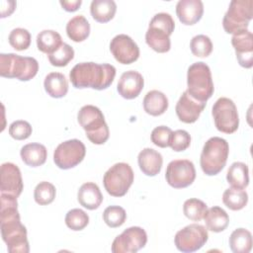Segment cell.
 I'll use <instances>...</instances> for the list:
<instances>
[{
	"mask_svg": "<svg viewBox=\"0 0 253 253\" xmlns=\"http://www.w3.org/2000/svg\"><path fill=\"white\" fill-rule=\"evenodd\" d=\"M1 236L10 253H28L30 246L27 229L21 223L17 198L8 194L0 195Z\"/></svg>",
	"mask_w": 253,
	"mask_h": 253,
	"instance_id": "obj_1",
	"label": "cell"
},
{
	"mask_svg": "<svg viewBox=\"0 0 253 253\" xmlns=\"http://www.w3.org/2000/svg\"><path fill=\"white\" fill-rule=\"evenodd\" d=\"M116 68L112 64L95 62L77 63L70 71L69 78L75 88L107 89L114 81Z\"/></svg>",
	"mask_w": 253,
	"mask_h": 253,
	"instance_id": "obj_2",
	"label": "cell"
},
{
	"mask_svg": "<svg viewBox=\"0 0 253 253\" xmlns=\"http://www.w3.org/2000/svg\"><path fill=\"white\" fill-rule=\"evenodd\" d=\"M229 152V146L224 138L213 136L205 143L200 164L206 175L213 176L218 174L225 166Z\"/></svg>",
	"mask_w": 253,
	"mask_h": 253,
	"instance_id": "obj_3",
	"label": "cell"
},
{
	"mask_svg": "<svg viewBox=\"0 0 253 253\" xmlns=\"http://www.w3.org/2000/svg\"><path fill=\"white\" fill-rule=\"evenodd\" d=\"M77 120L92 143L103 144L108 140L109 127L99 108L93 105L83 106L78 112Z\"/></svg>",
	"mask_w": 253,
	"mask_h": 253,
	"instance_id": "obj_4",
	"label": "cell"
},
{
	"mask_svg": "<svg viewBox=\"0 0 253 253\" xmlns=\"http://www.w3.org/2000/svg\"><path fill=\"white\" fill-rule=\"evenodd\" d=\"M39 70V62L30 56H21L15 53L0 54V75L6 78H16L29 81Z\"/></svg>",
	"mask_w": 253,
	"mask_h": 253,
	"instance_id": "obj_5",
	"label": "cell"
},
{
	"mask_svg": "<svg viewBox=\"0 0 253 253\" xmlns=\"http://www.w3.org/2000/svg\"><path fill=\"white\" fill-rule=\"evenodd\" d=\"M187 84V92L190 94V96L200 102L207 103L214 91L209 65L202 61L193 63L188 68Z\"/></svg>",
	"mask_w": 253,
	"mask_h": 253,
	"instance_id": "obj_6",
	"label": "cell"
},
{
	"mask_svg": "<svg viewBox=\"0 0 253 253\" xmlns=\"http://www.w3.org/2000/svg\"><path fill=\"white\" fill-rule=\"evenodd\" d=\"M252 17V0H232L222 20L223 29L227 34H236L247 30Z\"/></svg>",
	"mask_w": 253,
	"mask_h": 253,
	"instance_id": "obj_7",
	"label": "cell"
},
{
	"mask_svg": "<svg viewBox=\"0 0 253 253\" xmlns=\"http://www.w3.org/2000/svg\"><path fill=\"white\" fill-rule=\"evenodd\" d=\"M134 178L131 167L125 162L116 163L104 175L103 183L106 191L113 197L125 196L132 185Z\"/></svg>",
	"mask_w": 253,
	"mask_h": 253,
	"instance_id": "obj_8",
	"label": "cell"
},
{
	"mask_svg": "<svg viewBox=\"0 0 253 253\" xmlns=\"http://www.w3.org/2000/svg\"><path fill=\"white\" fill-rule=\"evenodd\" d=\"M211 114L215 127L224 133H232L237 130L239 117L237 108L233 101L226 97H221L212 106Z\"/></svg>",
	"mask_w": 253,
	"mask_h": 253,
	"instance_id": "obj_9",
	"label": "cell"
},
{
	"mask_svg": "<svg viewBox=\"0 0 253 253\" xmlns=\"http://www.w3.org/2000/svg\"><path fill=\"white\" fill-rule=\"evenodd\" d=\"M86 148L79 139H69L61 142L54 150L53 161L60 169H70L78 165L85 157Z\"/></svg>",
	"mask_w": 253,
	"mask_h": 253,
	"instance_id": "obj_10",
	"label": "cell"
},
{
	"mask_svg": "<svg viewBox=\"0 0 253 253\" xmlns=\"http://www.w3.org/2000/svg\"><path fill=\"white\" fill-rule=\"evenodd\" d=\"M208 238L209 233L205 226L192 223L176 233L174 242L179 251L190 253L201 249L208 241Z\"/></svg>",
	"mask_w": 253,
	"mask_h": 253,
	"instance_id": "obj_11",
	"label": "cell"
},
{
	"mask_svg": "<svg viewBox=\"0 0 253 253\" xmlns=\"http://www.w3.org/2000/svg\"><path fill=\"white\" fill-rule=\"evenodd\" d=\"M167 183L176 189L190 186L196 179L194 163L188 159H177L171 161L165 173Z\"/></svg>",
	"mask_w": 253,
	"mask_h": 253,
	"instance_id": "obj_12",
	"label": "cell"
},
{
	"mask_svg": "<svg viewBox=\"0 0 253 253\" xmlns=\"http://www.w3.org/2000/svg\"><path fill=\"white\" fill-rule=\"evenodd\" d=\"M147 242L145 230L139 226H131L118 235L112 244L113 253H135Z\"/></svg>",
	"mask_w": 253,
	"mask_h": 253,
	"instance_id": "obj_13",
	"label": "cell"
},
{
	"mask_svg": "<svg viewBox=\"0 0 253 253\" xmlns=\"http://www.w3.org/2000/svg\"><path fill=\"white\" fill-rule=\"evenodd\" d=\"M110 50L116 60L122 64H130L139 57V48L133 40L121 34L113 38L110 42Z\"/></svg>",
	"mask_w": 253,
	"mask_h": 253,
	"instance_id": "obj_14",
	"label": "cell"
},
{
	"mask_svg": "<svg viewBox=\"0 0 253 253\" xmlns=\"http://www.w3.org/2000/svg\"><path fill=\"white\" fill-rule=\"evenodd\" d=\"M0 191L2 194H8L18 198L24 188L21 171L17 165L6 162L0 169Z\"/></svg>",
	"mask_w": 253,
	"mask_h": 253,
	"instance_id": "obj_15",
	"label": "cell"
},
{
	"mask_svg": "<svg viewBox=\"0 0 253 253\" xmlns=\"http://www.w3.org/2000/svg\"><path fill=\"white\" fill-rule=\"evenodd\" d=\"M231 43L235 49L238 63L244 68H251L253 65V35L250 31L244 30L233 34Z\"/></svg>",
	"mask_w": 253,
	"mask_h": 253,
	"instance_id": "obj_16",
	"label": "cell"
},
{
	"mask_svg": "<svg viewBox=\"0 0 253 253\" xmlns=\"http://www.w3.org/2000/svg\"><path fill=\"white\" fill-rule=\"evenodd\" d=\"M205 107L206 103L194 99L187 91H185L177 102L175 110L177 117L181 122L185 124H193L199 119Z\"/></svg>",
	"mask_w": 253,
	"mask_h": 253,
	"instance_id": "obj_17",
	"label": "cell"
},
{
	"mask_svg": "<svg viewBox=\"0 0 253 253\" xmlns=\"http://www.w3.org/2000/svg\"><path fill=\"white\" fill-rule=\"evenodd\" d=\"M144 80L142 75L134 70H128L122 74L118 83L119 94L127 100L136 98L143 89Z\"/></svg>",
	"mask_w": 253,
	"mask_h": 253,
	"instance_id": "obj_18",
	"label": "cell"
},
{
	"mask_svg": "<svg viewBox=\"0 0 253 253\" xmlns=\"http://www.w3.org/2000/svg\"><path fill=\"white\" fill-rule=\"evenodd\" d=\"M204 13V5L201 0H180L176 5V14L184 25L198 23Z\"/></svg>",
	"mask_w": 253,
	"mask_h": 253,
	"instance_id": "obj_19",
	"label": "cell"
},
{
	"mask_svg": "<svg viewBox=\"0 0 253 253\" xmlns=\"http://www.w3.org/2000/svg\"><path fill=\"white\" fill-rule=\"evenodd\" d=\"M137 162L142 173L147 176H155L161 171L163 158L158 151L147 147L139 152Z\"/></svg>",
	"mask_w": 253,
	"mask_h": 253,
	"instance_id": "obj_20",
	"label": "cell"
},
{
	"mask_svg": "<svg viewBox=\"0 0 253 253\" xmlns=\"http://www.w3.org/2000/svg\"><path fill=\"white\" fill-rule=\"evenodd\" d=\"M77 199L79 204L87 210H96L103 202V195L97 186L93 182L84 183L78 190Z\"/></svg>",
	"mask_w": 253,
	"mask_h": 253,
	"instance_id": "obj_21",
	"label": "cell"
},
{
	"mask_svg": "<svg viewBox=\"0 0 253 253\" xmlns=\"http://www.w3.org/2000/svg\"><path fill=\"white\" fill-rule=\"evenodd\" d=\"M170 35L163 29L149 26L145 34V42L153 50L160 53L167 52L171 47Z\"/></svg>",
	"mask_w": 253,
	"mask_h": 253,
	"instance_id": "obj_22",
	"label": "cell"
},
{
	"mask_svg": "<svg viewBox=\"0 0 253 253\" xmlns=\"http://www.w3.org/2000/svg\"><path fill=\"white\" fill-rule=\"evenodd\" d=\"M20 155L25 164L31 167H38L45 162L47 150L44 145L33 142L24 145L21 148Z\"/></svg>",
	"mask_w": 253,
	"mask_h": 253,
	"instance_id": "obj_23",
	"label": "cell"
},
{
	"mask_svg": "<svg viewBox=\"0 0 253 253\" xmlns=\"http://www.w3.org/2000/svg\"><path fill=\"white\" fill-rule=\"evenodd\" d=\"M143 109L150 116H160L168 109V99L164 93L151 90L144 96Z\"/></svg>",
	"mask_w": 253,
	"mask_h": 253,
	"instance_id": "obj_24",
	"label": "cell"
},
{
	"mask_svg": "<svg viewBox=\"0 0 253 253\" xmlns=\"http://www.w3.org/2000/svg\"><path fill=\"white\" fill-rule=\"evenodd\" d=\"M43 86L46 93L52 98H62L68 91L67 79L59 72L48 73L44 78Z\"/></svg>",
	"mask_w": 253,
	"mask_h": 253,
	"instance_id": "obj_25",
	"label": "cell"
},
{
	"mask_svg": "<svg viewBox=\"0 0 253 253\" xmlns=\"http://www.w3.org/2000/svg\"><path fill=\"white\" fill-rule=\"evenodd\" d=\"M66 34L75 42H83L89 37L90 24L83 15H77L68 21Z\"/></svg>",
	"mask_w": 253,
	"mask_h": 253,
	"instance_id": "obj_26",
	"label": "cell"
},
{
	"mask_svg": "<svg viewBox=\"0 0 253 253\" xmlns=\"http://www.w3.org/2000/svg\"><path fill=\"white\" fill-rule=\"evenodd\" d=\"M204 219L207 228L213 232L223 231L229 223L228 214L219 207H212L209 209L204 216Z\"/></svg>",
	"mask_w": 253,
	"mask_h": 253,
	"instance_id": "obj_27",
	"label": "cell"
},
{
	"mask_svg": "<svg viewBox=\"0 0 253 253\" xmlns=\"http://www.w3.org/2000/svg\"><path fill=\"white\" fill-rule=\"evenodd\" d=\"M117 11V5L113 0H93L90 5V12L93 19L99 23L111 21Z\"/></svg>",
	"mask_w": 253,
	"mask_h": 253,
	"instance_id": "obj_28",
	"label": "cell"
},
{
	"mask_svg": "<svg viewBox=\"0 0 253 253\" xmlns=\"http://www.w3.org/2000/svg\"><path fill=\"white\" fill-rule=\"evenodd\" d=\"M226 180L231 187L245 189L249 184L248 166L243 162H234L227 171Z\"/></svg>",
	"mask_w": 253,
	"mask_h": 253,
	"instance_id": "obj_29",
	"label": "cell"
},
{
	"mask_svg": "<svg viewBox=\"0 0 253 253\" xmlns=\"http://www.w3.org/2000/svg\"><path fill=\"white\" fill-rule=\"evenodd\" d=\"M62 43L60 35L53 30H43L37 36V45L39 50L47 55L54 52Z\"/></svg>",
	"mask_w": 253,
	"mask_h": 253,
	"instance_id": "obj_30",
	"label": "cell"
},
{
	"mask_svg": "<svg viewBox=\"0 0 253 253\" xmlns=\"http://www.w3.org/2000/svg\"><path fill=\"white\" fill-rule=\"evenodd\" d=\"M229 246L234 253H248L252 248V235L245 228L235 229L229 236Z\"/></svg>",
	"mask_w": 253,
	"mask_h": 253,
	"instance_id": "obj_31",
	"label": "cell"
},
{
	"mask_svg": "<svg viewBox=\"0 0 253 253\" xmlns=\"http://www.w3.org/2000/svg\"><path fill=\"white\" fill-rule=\"evenodd\" d=\"M222 202L228 209L239 211L247 205L248 195L244 189L231 187L223 192Z\"/></svg>",
	"mask_w": 253,
	"mask_h": 253,
	"instance_id": "obj_32",
	"label": "cell"
},
{
	"mask_svg": "<svg viewBox=\"0 0 253 253\" xmlns=\"http://www.w3.org/2000/svg\"><path fill=\"white\" fill-rule=\"evenodd\" d=\"M208 211L207 205L199 199H188L183 205L184 214L191 220L200 221L204 218Z\"/></svg>",
	"mask_w": 253,
	"mask_h": 253,
	"instance_id": "obj_33",
	"label": "cell"
},
{
	"mask_svg": "<svg viewBox=\"0 0 253 253\" xmlns=\"http://www.w3.org/2000/svg\"><path fill=\"white\" fill-rule=\"evenodd\" d=\"M55 194V187L49 182L42 181L36 186L34 191V198L37 204L41 206H45L53 202Z\"/></svg>",
	"mask_w": 253,
	"mask_h": 253,
	"instance_id": "obj_34",
	"label": "cell"
},
{
	"mask_svg": "<svg viewBox=\"0 0 253 253\" xmlns=\"http://www.w3.org/2000/svg\"><path fill=\"white\" fill-rule=\"evenodd\" d=\"M51 65L57 67L66 66L74 57V49L69 44L63 42L54 52L47 55Z\"/></svg>",
	"mask_w": 253,
	"mask_h": 253,
	"instance_id": "obj_35",
	"label": "cell"
},
{
	"mask_svg": "<svg viewBox=\"0 0 253 253\" xmlns=\"http://www.w3.org/2000/svg\"><path fill=\"white\" fill-rule=\"evenodd\" d=\"M103 219L108 226L116 228L125 223L126 213V211L120 206H110L105 209L103 212Z\"/></svg>",
	"mask_w": 253,
	"mask_h": 253,
	"instance_id": "obj_36",
	"label": "cell"
},
{
	"mask_svg": "<svg viewBox=\"0 0 253 253\" xmlns=\"http://www.w3.org/2000/svg\"><path fill=\"white\" fill-rule=\"evenodd\" d=\"M89 223L88 214L80 209H72L65 215V224L74 231L84 229Z\"/></svg>",
	"mask_w": 253,
	"mask_h": 253,
	"instance_id": "obj_37",
	"label": "cell"
},
{
	"mask_svg": "<svg viewBox=\"0 0 253 253\" xmlns=\"http://www.w3.org/2000/svg\"><path fill=\"white\" fill-rule=\"evenodd\" d=\"M190 47L194 55L199 57H207L212 51V42L208 36L198 35L191 40Z\"/></svg>",
	"mask_w": 253,
	"mask_h": 253,
	"instance_id": "obj_38",
	"label": "cell"
},
{
	"mask_svg": "<svg viewBox=\"0 0 253 253\" xmlns=\"http://www.w3.org/2000/svg\"><path fill=\"white\" fill-rule=\"evenodd\" d=\"M9 43L17 50H25L31 44V34L23 28H16L9 35Z\"/></svg>",
	"mask_w": 253,
	"mask_h": 253,
	"instance_id": "obj_39",
	"label": "cell"
},
{
	"mask_svg": "<svg viewBox=\"0 0 253 253\" xmlns=\"http://www.w3.org/2000/svg\"><path fill=\"white\" fill-rule=\"evenodd\" d=\"M31 125L23 120L13 122L9 126V134L17 140L27 139L32 134Z\"/></svg>",
	"mask_w": 253,
	"mask_h": 253,
	"instance_id": "obj_40",
	"label": "cell"
},
{
	"mask_svg": "<svg viewBox=\"0 0 253 253\" xmlns=\"http://www.w3.org/2000/svg\"><path fill=\"white\" fill-rule=\"evenodd\" d=\"M191 143V135L184 129H177L172 132L170 139V147L177 152L186 150Z\"/></svg>",
	"mask_w": 253,
	"mask_h": 253,
	"instance_id": "obj_41",
	"label": "cell"
},
{
	"mask_svg": "<svg viewBox=\"0 0 253 253\" xmlns=\"http://www.w3.org/2000/svg\"><path fill=\"white\" fill-rule=\"evenodd\" d=\"M172 130L166 126H156L151 132V141L159 147L165 148L170 145V139L172 136Z\"/></svg>",
	"mask_w": 253,
	"mask_h": 253,
	"instance_id": "obj_42",
	"label": "cell"
},
{
	"mask_svg": "<svg viewBox=\"0 0 253 253\" xmlns=\"http://www.w3.org/2000/svg\"><path fill=\"white\" fill-rule=\"evenodd\" d=\"M149 26L163 29V30L167 31L168 33L172 34L174 31V28H175V22L170 14L161 12V13L155 14L153 16V18L150 20Z\"/></svg>",
	"mask_w": 253,
	"mask_h": 253,
	"instance_id": "obj_43",
	"label": "cell"
},
{
	"mask_svg": "<svg viewBox=\"0 0 253 253\" xmlns=\"http://www.w3.org/2000/svg\"><path fill=\"white\" fill-rule=\"evenodd\" d=\"M1 18L10 16L16 8L15 1H2L1 2Z\"/></svg>",
	"mask_w": 253,
	"mask_h": 253,
	"instance_id": "obj_44",
	"label": "cell"
},
{
	"mask_svg": "<svg viewBox=\"0 0 253 253\" xmlns=\"http://www.w3.org/2000/svg\"><path fill=\"white\" fill-rule=\"evenodd\" d=\"M60 5L62 6V8L67 11V12H74L76 11L80 5L82 4V1L81 0H71V1H68V0H60L59 1Z\"/></svg>",
	"mask_w": 253,
	"mask_h": 253,
	"instance_id": "obj_45",
	"label": "cell"
}]
</instances>
